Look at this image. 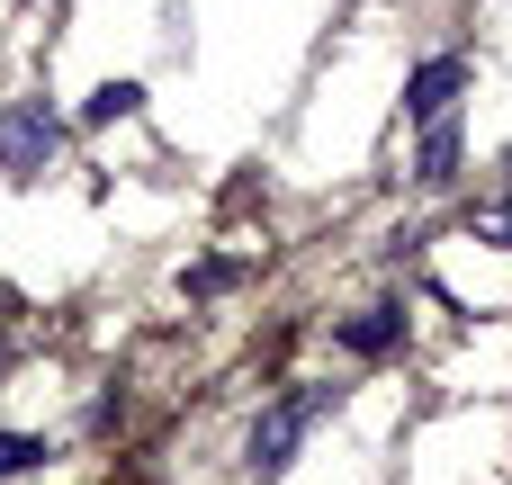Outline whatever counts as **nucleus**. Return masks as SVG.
Wrapping results in <instances>:
<instances>
[{"mask_svg": "<svg viewBox=\"0 0 512 485\" xmlns=\"http://www.w3.org/2000/svg\"><path fill=\"white\" fill-rule=\"evenodd\" d=\"M135 108H144V81H99V90L81 99V117H90V126H108V117H135Z\"/></svg>", "mask_w": 512, "mask_h": 485, "instance_id": "obj_6", "label": "nucleus"}, {"mask_svg": "<svg viewBox=\"0 0 512 485\" xmlns=\"http://www.w3.org/2000/svg\"><path fill=\"white\" fill-rule=\"evenodd\" d=\"M459 90H468V63H459V54H432V63H414V81H405V117H414V126H441Z\"/></svg>", "mask_w": 512, "mask_h": 485, "instance_id": "obj_3", "label": "nucleus"}, {"mask_svg": "<svg viewBox=\"0 0 512 485\" xmlns=\"http://www.w3.org/2000/svg\"><path fill=\"white\" fill-rule=\"evenodd\" d=\"M414 180H423V189H450V180H459V126H450V117H441V126H423Z\"/></svg>", "mask_w": 512, "mask_h": 485, "instance_id": "obj_5", "label": "nucleus"}, {"mask_svg": "<svg viewBox=\"0 0 512 485\" xmlns=\"http://www.w3.org/2000/svg\"><path fill=\"white\" fill-rule=\"evenodd\" d=\"M54 144H63V126H54V108H45V99H18V108L0 117V171H9V180L45 171V162H54Z\"/></svg>", "mask_w": 512, "mask_h": 485, "instance_id": "obj_2", "label": "nucleus"}, {"mask_svg": "<svg viewBox=\"0 0 512 485\" xmlns=\"http://www.w3.org/2000/svg\"><path fill=\"white\" fill-rule=\"evenodd\" d=\"M468 225H477V243H504V252H512V207H477Z\"/></svg>", "mask_w": 512, "mask_h": 485, "instance_id": "obj_8", "label": "nucleus"}, {"mask_svg": "<svg viewBox=\"0 0 512 485\" xmlns=\"http://www.w3.org/2000/svg\"><path fill=\"white\" fill-rule=\"evenodd\" d=\"M36 459H45V441H36V432H0V477H27Z\"/></svg>", "mask_w": 512, "mask_h": 485, "instance_id": "obj_7", "label": "nucleus"}, {"mask_svg": "<svg viewBox=\"0 0 512 485\" xmlns=\"http://www.w3.org/2000/svg\"><path fill=\"white\" fill-rule=\"evenodd\" d=\"M324 414V387H306V396H279L261 423H252V468L261 477H279L288 459H297V441H306V423Z\"/></svg>", "mask_w": 512, "mask_h": 485, "instance_id": "obj_1", "label": "nucleus"}, {"mask_svg": "<svg viewBox=\"0 0 512 485\" xmlns=\"http://www.w3.org/2000/svg\"><path fill=\"white\" fill-rule=\"evenodd\" d=\"M396 342H405V306H369L342 324V351H360V360H387Z\"/></svg>", "mask_w": 512, "mask_h": 485, "instance_id": "obj_4", "label": "nucleus"}, {"mask_svg": "<svg viewBox=\"0 0 512 485\" xmlns=\"http://www.w3.org/2000/svg\"><path fill=\"white\" fill-rule=\"evenodd\" d=\"M504 171H512V153H504Z\"/></svg>", "mask_w": 512, "mask_h": 485, "instance_id": "obj_9", "label": "nucleus"}]
</instances>
